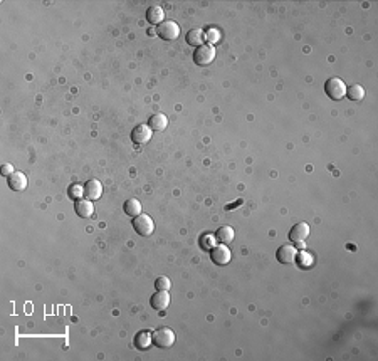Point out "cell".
<instances>
[{
	"instance_id": "d4e9b609",
	"label": "cell",
	"mask_w": 378,
	"mask_h": 361,
	"mask_svg": "<svg viewBox=\"0 0 378 361\" xmlns=\"http://www.w3.org/2000/svg\"><path fill=\"white\" fill-rule=\"evenodd\" d=\"M0 172H2L3 177H10L12 173L15 172V170H14V167H12L10 163H5V165H2V167H0Z\"/></svg>"
},
{
	"instance_id": "6da1fadb",
	"label": "cell",
	"mask_w": 378,
	"mask_h": 361,
	"mask_svg": "<svg viewBox=\"0 0 378 361\" xmlns=\"http://www.w3.org/2000/svg\"><path fill=\"white\" fill-rule=\"evenodd\" d=\"M325 92L333 101H339L346 96V84L339 78H330L325 83Z\"/></svg>"
},
{
	"instance_id": "ba28073f",
	"label": "cell",
	"mask_w": 378,
	"mask_h": 361,
	"mask_svg": "<svg viewBox=\"0 0 378 361\" xmlns=\"http://www.w3.org/2000/svg\"><path fill=\"white\" fill-rule=\"evenodd\" d=\"M103 195V185H101L99 180L96 178H91L84 183V197L88 200H97V198Z\"/></svg>"
},
{
	"instance_id": "52a82bcc",
	"label": "cell",
	"mask_w": 378,
	"mask_h": 361,
	"mask_svg": "<svg viewBox=\"0 0 378 361\" xmlns=\"http://www.w3.org/2000/svg\"><path fill=\"white\" fill-rule=\"evenodd\" d=\"M153 136V130L148 125H138L137 128H133L131 131V141L137 144H145L151 139Z\"/></svg>"
},
{
	"instance_id": "9c48e42d",
	"label": "cell",
	"mask_w": 378,
	"mask_h": 361,
	"mask_svg": "<svg viewBox=\"0 0 378 361\" xmlns=\"http://www.w3.org/2000/svg\"><path fill=\"white\" fill-rule=\"evenodd\" d=\"M296 257H298V249L292 247V245H281L276 252V259L281 264H291L296 261Z\"/></svg>"
},
{
	"instance_id": "5b68a950",
	"label": "cell",
	"mask_w": 378,
	"mask_h": 361,
	"mask_svg": "<svg viewBox=\"0 0 378 361\" xmlns=\"http://www.w3.org/2000/svg\"><path fill=\"white\" fill-rule=\"evenodd\" d=\"M210 259H212V262H215L217 266H226L231 262L232 252L226 244H219L210 249Z\"/></svg>"
},
{
	"instance_id": "30bf717a",
	"label": "cell",
	"mask_w": 378,
	"mask_h": 361,
	"mask_svg": "<svg viewBox=\"0 0 378 361\" xmlns=\"http://www.w3.org/2000/svg\"><path fill=\"white\" fill-rule=\"evenodd\" d=\"M309 237V224L308 222H298L289 232L291 242H304Z\"/></svg>"
},
{
	"instance_id": "603a6c76",
	"label": "cell",
	"mask_w": 378,
	"mask_h": 361,
	"mask_svg": "<svg viewBox=\"0 0 378 361\" xmlns=\"http://www.w3.org/2000/svg\"><path fill=\"white\" fill-rule=\"evenodd\" d=\"M205 41H209L210 45H214L215 42L220 41V32L215 31V29H210L209 32H205Z\"/></svg>"
},
{
	"instance_id": "7402d4cb",
	"label": "cell",
	"mask_w": 378,
	"mask_h": 361,
	"mask_svg": "<svg viewBox=\"0 0 378 361\" xmlns=\"http://www.w3.org/2000/svg\"><path fill=\"white\" fill-rule=\"evenodd\" d=\"M84 195V186H79V185H71L69 186V197L74 198V200H79L83 198Z\"/></svg>"
},
{
	"instance_id": "277c9868",
	"label": "cell",
	"mask_w": 378,
	"mask_h": 361,
	"mask_svg": "<svg viewBox=\"0 0 378 361\" xmlns=\"http://www.w3.org/2000/svg\"><path fill=\"white\" fill-rule=\"evenodd\" d=\"M156 34L165 41H175L180 34V27L175 20H163L158 27H156Z\"/></svg>"
},
{
	"instance_id": "ac0fdd59",
	"label": "cell",
	"mask_w": 378,
	"mask_h": 361,
	"mask_svg": "<svg viewBox=\"0 0 378 361\" xmlns=\"http://www.w3.org/2000/svg\"><path fill=\"white\" fill-rule=\"evenodd\" d=\"M123 210H125L126 215L130 217H138L140 214H142V203H140L137 198H128V200L125 202V205H123Z\"/></svg>"
},
{
	"instance_id": "44dd1931",
	"label": "cell",
	"mask_w": 378,
	"mask_h": 361,
	"mask_svg": "<svg viewBox=\"0 0 378 361\" xmlns=\"http://www.w3.org/2000/svg\"><path fill=\"white\" fill-rule=\"evenodd\" d=\"M170 287H172V282H170V279L165 277V275H161V277H158L155 281V289H156V291H168Z\"/></svg>"
},
{
	"instance_id": "7c38bea8",
	"label": "cell",
	"mask_w": 378,
	"mask_h": 361,
	"mask_svg": "<svg viewBox=\"0 0 378 361\" xmlns=\"http://www.w3.org/2000/svg\"><path fill=\"white\" fill-rule=\"evenodd\" d=\"M7 181L10 190H14V192H22V190L27 188V177H25L22 172H14L8 177Z\"/></svg>"
},
{
	"instance_id": "cb8c5ba5",
	"label": "cell",
	"mask_w": 378,
	"mask_h": 361,
	"mask_svg": "<svg viewBox=\"0 0 378 361\" xmlns=\"http://www.w3.org/2000/svg\"><path fill=\"white\" fill-rule=\"evenodd\" d=\"M299 264L303 266V267L313 266V257L309 256V254H306V252H303V250H301V254H299Z\"/></svg>"
},
{
	"instance_id": "ffe728a7",
	"label": "cell",
	"mask_w": 378,
	"mask_h": 361,
	"mask_svg": "<svg viewBox=\"0 0 378 361\" xmlns=\"http://www.w3.org/2000/svg\"><path fill=\"white\" fill-rule=\"evenodd\" d=\"M346 96L351 101H362L365 97V89L360 84H351V86H346Z\"/></svg>"
},
{
	"instance_id": "2e32d148",
	"label": "cell",
	"mask_w": 378,
	"mask_h": 361,
	"mask_svg": "<svg viewBox=\"0 0 378 361\" xmlns=\"http://www.w3.org/2000/svg\"><path fill=\"white\" fill-rule=\"evenodd\" d=\"M146 19L150 24H155V25H160L161 22L165 20V12L163 8L158 7V5H153L146 10Z\"/></svg>"
},
{
	"instance_id": "484cf974",
	"label": "cell",
	"mask_w": 378,
	"mask_h": 361,
	"mask_svg": "<svg viewBox=\"0 0 378 361\" xmlns=\"http://www.w3.org/2000/svg\"><path fill=\"white\" fill-rule=\"evenodd\" d=\"M296 249L298 250H304L306 247H304V242H296Z\"/></svg>"
},
{
	"instance_id": "7a4b0ae2",
	"label": "cell",
	"mask_w": 378,
	"mask_h": 361,
	"mask_svg": "<svg viewBox=\"0 0 378 361\" xmlns=\"http://www.w3.org/2000/svg\"><path fill=\"white\" fill-rule=\"evenodd\" d=\"M133 228H135V232H137L138 235L148 237V235H151L153 230H155V222H153V219L150 215L140 214L138 217H135L133 219Z\"/></svg>"
},
{
	"instance_id": "9a60e30c",
	"label": "cell",
	"mask_w": 378,
	"mask_h": 361,
	"mask_svg": "<svg viewBox=\"0 0 378 361\" xmlns=\"http://www.w3.org/2000/svg\"><path fill=\"white\" fill-rule=\"evenodd\" d=\"M185 41L187 44L193 45V47H200V45H203V42H205V32H203L202 29H192V31L187 32Z\"/></svg>"
},
{
	"instance_id": "e0dca14e",
	"label": "cell",
	"mask_w": 378,
	"mask_h": 361,
	"mask_svg": "<svg viewBox=\"0 0 378 361\" xmlns=\"http://www.w3.org/2000/svg\"><path fill=\"white\" fill-rule=\"evenodd\" d=\"M148 126L153 130V131H161L168 126V118L161 113H156V114H151L150 121H148Z\"/></svg>"
},
{
	"instance_id": "5bb4252c",
	"label": "cell",
	"mask_w": 378,
	"mask_h": 361,
	"mask_svg": "<svg viewBox=\"0 0 378 361\" xmlns=\"http://www.w3.org/2000/svg\"><path fill=\"white\" fill-rule=\"evenodd\" d=\"M74 210H76V214H78L79 217H83V219H88V217L93 215V212H94V207H93L91 200H88V198H79V200H76V203H74Z\"/></svg>"
},
{
	"instance_id": "8fae6325",
	"label": "cell",
	"mask_w": 378,
	"mask_h": 361,
	"mask_svg": "<svg viewBox=\"0 0 378 361\" xmlns=\"http://www.w3.org/2000/svg\"><path fill=\"white\" fill-rule=\"evenodd\" d=\"M150 304H151L153 309H156V311H163V309H167L168 304H170L168 291H156L155 294L151 296Z\"/></svg>"
},
{
	"instance_id": "d6986e66",
	"label": "cell",
	"mask_w": 378,
	"mask_h": 361,
	"mask_svg": "<svg viewBox=\"0 0 378 361\" xmlns=\"http://www.w3.org/2000/svg\"><path fill=\"white\" fill-rule=\"evenodd\" d=\"M214 237H215V239H217L219 242H222V244H231V242L234 240V228L229 227V225L219 227Z\"/></svg>"
},
{
	"instance_id": "4fadbf2b",
	"label": "cell",
	"mask_w": 378,
	"mask_h": 361,
	"mask_svg": "<svg viewBox=\"0 0 378 361\" xmlns=\"http://www.w3.org/2000/svg\"><path fill=\"white\" fill-rule=\"evenodd\" d=\"M133 345L138 350H148L150 345H153V333H150V331H140V333L135 334Z\"/></svg>"
},
{
	"instance_id": "3957f363",
	"label": "cell",
	"mask_w": 378,
	"mask_h": 361,
	"mask_svg": "<svg viewBox=\"0 0 378 361\" xmlns=\"http://www.w3.org/2000/svg\"><path fill=\"white\" fill-rule=\"evenodd\" d=\"M215 59V47L210 44H203L200 47L195 49L193 52V62L197 66H209Z\"/></svg>"
},
{
	"instance_id": "8992f818",
	"label": "cell",
	"mask_w": 378,
	"mask_h": 361,
	"mask_svg": "<svg viewBox=\"0 0 378 361\" xmlns=\"http://www.w3.org/2000/svg\"><path fill=\"white\" fill-rule=\"evenodd\" d=\"M175 343V333L170 328H161L153 333V345L158 348H170Z\"/></svg>"
}]
</instances>
